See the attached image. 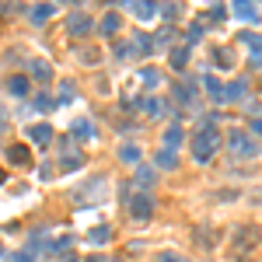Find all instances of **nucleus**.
I'll return each mask as SVG.
<instances>
[{
    "instance_id": "31",
    "label": "nucleus",
    "mask_w": 262,
    "mask_h": 262,
    "mask_svg": "<svg viewBox=\"0 0 262 262\" xmlns=\"http://www.w3.org/2000/svg\"><path fill=\"white\" fill-rule=\"evenodd\" d=\"M175 14H179V7H171V4H168V7H161V18H175Z\"/></svg>"
},
{
    "instance_id": "4",
    "label": "nucleus",
    "mask_w": 262,
    "mask_h": 262,
    "mask_svg": "<svg viewBox=\"0 0 262 262\" xmlns=\"http://www.w3.org/2000/svg\"><path fill=\"white\" fill-rule=\"evenodd\" d=\"M25 136H28V140H35L39 147H49V143H53V126H42V123H39V126H28Z\"/></svg>"
},
{
    "instance_id": "1",
    "label": "nucleus",
    "mask_w": 262,
    "mask_h": 262,
    "mask_svg": "<svg viewBox=\"0 0 262 262\" xmlns=\"http://www.w3.org/2000/svg\"><path fill=\"white\" fill-rule=\"evenodd\" d=\"M217 147H220V133L206 123V126H203V130L193 136V157H196V161H210Z\"/></svg>"
},
{
    "instance_id": "9",
    "label": "nucleus",
    "mask_w": 262,
    "mask_h": 262,
    "mask_svg": "<svg viewBox=\"0 0 262 262\" xmlns=\"http://www.w3.org/2000/svg\"><path fill=\"white\" fill-rule=\"evenodd\" d=\"M63 168L66 171H73V168H80V161H84V157H80V150H73V147H70V143H63Z\"/></svg>"
},
{
    "instance_id": "19",
    "label": "nucleus",
    "mask_w": 262,
    "mask_h": 262,
    "mask_svg": "<svg viewBox=\"0 0 262 262\" xmlns=\"http://www.w3.org/2000/svg\"><path fill=\"white\" fill-rule=\"evenodd\" d=\"M133 14H136L140 21H147V18H154V14H157V7H150V4H133Z\"/></svg>"
},
{
    "instance_id": "33",
    "label": "nucleus",
    "mask_w": 262,
    "mask_h": 262,
    "mask_svg": "<svg viewBox=\"0 0 262 262\" xmlns=\"http://www.w3.org/2000/svg\"><path fill=\"white\" fill-rule=\"evenodd\" d=\"M4 182H7V175H4V168H0V186H4Z\"/></svg>"
},
{
    "instance_id": "34",
    "label": "nucleus",
    "mask_w": 262,
    "mask_h": 262,
    "mask_svg": "<svg viewBox=\"0 0 262 262\" xmlns=\"http://www.w3.org/2000/svg\"><path fill=\"white\" fill-rule=\"evenodd\" d=\"M88 262H105V259H98V255H91V259H88Z\"/></svg>"
},
{
    "instance_id": "27",
    "label": "nucleus",
    "mask_w": 262,
    "mask_h": 262,
    "mask_svg": "<svg viewBox=\"0 0 262 262\" xmlns=\"http://www.w3.org/2000/svg\"><path fill=\"white\" fill-rule=\"evenodd\" d=\"M238 14H241V18H252V21H255V7H248V4H238Z\"/></svg>"
},
{
    "instance_id": "8",
    "label": "nucleus",
    "mask_w": 262,
    "mask_h": 262,
    "mask_svg": "<svg viewBox=\"0 0 262 262\" xmlns=\"http://www.w3.org/2000/svg\"><path fill=\"white\" fill-rule=\"evenodd\" d=\"M28 70H32V77H39V80H53V66L42 63V60H28Z\"/></svg>"
},
{
    "instance_id": "18",
    "label": "nucleus",
    "mask_w": 262,
    "mask_h": 262,
    "mask_svg": "<svg viewBox=\"0 0 262 262\" xmlns=\"http://www.w3.org/2000/svg\"><path fill=\"white\" fill-rule=\"evenodd\" d=\"M154 179H157V175H154V168H136V182H140L143 189H150V186H154Z\"/></svg>"
},
{
    "instance_id": "13",
    "label": "nucleus",
    "mask_w": 262,
    "mask_h": 262,
    "mask_svg": "<svg viewBox=\"0 0 262 262\" xmlns=\"http://www.w3.org/2000/svg\"><path fill=\"white\" fill-rule=\"evenodd\" d=\"M245 88H248L245 80H234V84H227V88H224V102H238V98L245 95Z\"/></svg>"
},
{
    "instance_id": "21",
    "label": "nucleus",
    "mask_w": 262,
    "mask_h": 262,
    "mask_svg": "<svg viewBox=\"0 0 262 262\" xmlns=\"http://www.w3.org/2000/svg\"><path fill=\"white\" fill-rule=\"evenodd\" d=\"M133 49H140V53H150V39H147L143 32H136V35H133Z\"/></svg>"
},
{
    "instance_id": "26",
    "label": "nucleus",
    "mask_w": 262,
    "mask_h": 262,
    "mask_svg": "<svg viewBox=\"0 0 262 262\" xmlns=\"http://www.w3.org/2000/svg\"><path fill=\"white\" fill-rule=\"evenodd\" d=\"M70 245H73V238H60V241H56V245H49V248H53V252H66Z\"/></svg>"
},
{
    "instance_id": "20",
    "label": "nucleus",
    "mask_w": 262,
    "mask_h": 262,
    "mask_svg": "<svg viewBox=\"0 0 262 262\" xmlns=\"http://www.w3.org/2000/svg\"><path fill=\"white\" fill-rule=\"evenodd\" d=\"M88 238H91V241H95V245H105V241H109V238H112V231H109V227H95V231H91V234H88Z\"/></svg>"
},
{
    "instance_id": "32",
    "label": "nucleus",
    "mask_w": 262,
    "mask_h": 262,
    "mask_svg": "<svg viewBox=\"0 0 262 262\" xmlns=\"http://www.w3.org/2000/svg\"><path fill=\"white\" fill-rule=\"evenodd\" d=\"M130 53H133V46H119V49H116V56H119V60H126Z\"/></svg>"
},
{
    "instance_id": "22",
    "label": "nucleus",
    "mask_w": 262,
    "mask_h": 262,
    "mask_svg": "<svg viewBox=\"0 0 262 262\" xmlns=\"http://www.w3.org/2000/svg\"><path fill=\"white\" fill-rule=\"evenodd\" d=\"M140 109H143L147 116H157V112H161V102H157V98H143V102H140Z\"/></svg>"
},
{
    "instance_id": "10",
    "label": "nucleus",
    "mask_w": 262,
    "mask_h": 262,
    "mask_svg": "<svg viewBox=\"0 0 262 262\" xmlns=\"http://www.w3.org/2000/svg\"><path fill=\"white\" fill-rule=\"evenodd\" d=\"M53 14H56V4H42V7H32V11H28L32 21H46V18H53Z\"/></svg>"
},
{
    "instance_id": "12",
    "label": "nucleus",
    "mask_w": 262,
    "mask_h": 262,
    "mask_svg": "<svg viewBox=\"0 0 262 262\" xmlns=\"http://www.w3.org/2000/svg\"><path fill=\"white\" fill-rule=\"evenodd\" d=\"M203 84H206V91H210L213 102H224V84H220L217 77H203Z\"/></svg>"
},
{
    "instance_id": "23",
    "label": "nucleus",
    "mask_w": 262,
    "mask_h": 262,
    "mask_svg": "<svg viewBox=\"0 0 262 262\" xmlns=\"http://www.w3.org/2000/svg\"><path fill=\"white\" fill-rule=\"evenodd\" d=\"M91 123H88V119H77V123H73V136H91Z\"/></svg>"
},
{
    "instance_id": "28",
    "label": "nucleus",
    "mask_w": 262,
    "mask_h": 262,
    "mask_svg": "<svg viewBox=\"0 0 262 262\" xmlns=\"http://www.w3.org/2000/svg\"><path fill=\"white\" fill-rule=\"evenodd\" d=\"M157 262H189V259H182V255H175V252H164V255H157Z\"/></svg>"
},
{
    "instance_id": "11",
    "label": "nucleus",
    "mask_w": 262,
    "mask_h": 262,
    "mask_svg": "<svg viewBox=\"0 0 262 262\" xmlns=\"http://www.w3.org/2000/svg\"><path fill=\"white\" fill-rule=\"evenodd\" d=\"M28 88H32V84H28V77H21V73L7 80V91H11V95H28Z\"/></svg>"
},
{
    "instance_id": "24",
    "label": "nucleus",
    "mask_w": 262,
    "mask_h": 262,
    "mask_svg": "<svg viewBox=\"0 0 262 262\" xmlns=\"http://www.w3.org/2000/svg\"><path fill=\"white\" fill-rule=\"evenodd\" d=\"M140 80H143V84H150V88H154V84H157V80H161V73H157V70H150V66H147V70H140Z\"/></svg>"
},
{
    "instance_id": "25",
    "label": "nucleus",
    "mask_w": 262,
    "mask_h": 262,
    "mask_svg": "<svg viewBox=\"0 0 262 262\" xmlns=\"http://www.w3.org/2000/svg\"><path fill=\"white\" fill-rule=\"evenodd\" d=\"M171 66H175V70H186V49H175V53H171Z\"/></svg>"
},
{
    "instance_id": "14",
    "label": "nucleus",
    "mask_w": 262,
    "mask_h": 262,
    "mask_svg": "<svg viewBox=\"0 0 262 262\" xmlns=\"http://www.w3.org/2000/svg\"><path fill=\"white\" fill-rule=\"evenodd\" d=\"M157 168H168V171H175V168H179V157H175V150H164V147H161V154H157Z\"/></svg>"
},
{
    "instance_id": "29",
    "label": "nucleus",
    "mask_w": 262,
    "mask_h": 262,
    "mask_svg": "<svg viewBox=\"0 0 262 262\" xmlns=\"http://www.w3.org/2000/svg\"><path fill=\"white\" fill-rule=\"evenodd\" d=\"M84 63L95 66V63H98V53H95V49H84Z\"/></svg>"
},
{
    "instance_id": "6",
    "label": "nucleus",
    "mask_w": 262,
    "mask_h": 262,
    "mask_svg": "<svg viewBox=\"0 0 262 262\" xmlns=\"http://www.w3.org/2000/svg\"><path fill=\"white\" fill-rule=\"evenodd\" d=\"M7 157H11L14 164H25V168L32 164V154H28V147H21V143H11V147H7Z\"/></svg>"
},
{
    "instance_id": "16",
    "label": "nucleus",
    "mask_w": 262,
    "mask_h": 262,
    "mask_svg": "<svg viewBox=\"0 0 262 262\" xmlns=\"http://www.w3.org/2000/svg\"><path fill=\"white\" fill-rule=\"evenodd\" d=\"M175 98H179L182 105H193V98H196V88H189V84H175Z\"/></svg>"
},
{
    "instance_id": "7",
    "label": "nucleus",
    "mask_w": 262,
    "mask_h": 262,
    "mask_svg": "<svg viewBox=\"0 0 262 262\" xmlns=\"http://www.w3.org/2000/svg\"><path fill=\"white\" fill-rule=\"evenodd\" d=\"M161 143H164V150H175V147L182 143V126H179V123H171V126L164 130V140H161Z\"/></svg>"
},
{
    "instance_id": "2",
    "label": "nucleus",
    "mask_w": 262,
    "mask_h": 262,
    "mask_svg": "<svg viewBox=\"0 0 262 262\" xmlns=\"http://www.w3.org/2000/svg\"><path fill=\"white\" fill-rule=\"evenodd\" d=\"M130 213L136 217V220H147L150 213H154V203H150V196H133V203H130Z\"/></svg>"
},
{
    "instance_id": "5",
    "label": "nucleus",
    "mask_w": 262,
    "mask_h": 262,
    "mask_svg": "<svg viewBox=\"0 0 262 262\" xmlns=\"http://www.w3.org/2000/svg\"><path fill=\"white\" fill-rule=\"evenodd\" d=\"M66 28H70V35H88L91 32V18L88 14H70V21H66Z\"/></svg>"
},
{
    "instance_id": "35",
    "label": "nucleus",
    "mask_w": 262,
    "mask_h": 262,
    "mask_svg": "<svg viewBox=\"0 0 262 262\" xmlns=\"http://www.w3.org/2000/svg\"><path fill=\"white\" fill-rule=\"evenodd\" d=\"M66 262H77V259H66Z\"/></svg>"
},
{
    "instance_id": "3",
    "label": "nucleus",
    "mask_w": 262,
    "mask_h": 262,
    "mask_svg": "<svg viewBox=\"0 0 262 262\" xmlns=\"http://www.w3.org/2000/svg\"><path fill=\"white\" fill-rule=\"evenodd\" d=\"M231 147H234V154H241V157H245V154H248V157L255 154V140H248L241 130L231 133Z\"/></svg>"
},
{
    "instance_id": "30",
    "label": "nucleus",
    "mask_w": 262,
    "mask_h": 262,
    "mask_svg": "<svg viewBox=\"0 0 262 262\" xmlns=\"http://www.w3.org/2000/svg\"><path fill=\"white\" fill-rule=\"evenodd\" d=\"M7 262H32L28 252H18V255H7Z\"/></svg>"
},
{
    "instance_id": "15",
    "label": "nucleus",
    "mask_w": 262,
    "mask_h": 262,
    "mask_svg": "<svg viewBox=\"0 0 262 262\" xmlns=\"http://www.w3.org/2000/svg\"><path fill=\"white\" fill-rule=\"evenodd\" d=\"M119 25H123V21H119V14H105V18H102V35H116V32H119Z\"/></svg>"
},
{
    "instance_id": "17",
    "label": "nucleus",
    "mask_w": 262,
    "mask_h": 262,
    "mask_svg": "<svg viewBox=\"0 0 262 262\" xmlns=\"http://www.w3.org/2000/svg\"><path fill=\"white\" fill-rule=\"evenodd\" d=\"M119 157H123L126 164H136V161H140V147H133V143H123V147H119Z\"/></svg>"
}]
</instances>
